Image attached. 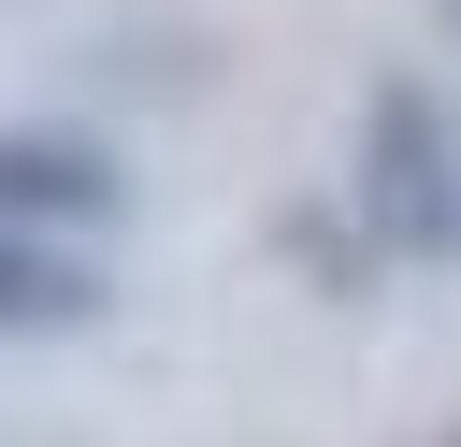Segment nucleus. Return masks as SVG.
Returning <instances> with one entry per match:
<instances>
[{
    "label": "nucleus",
    "mask_w": 461,
    "mask_h": 447,
    "mask_svg": "<svg viewBox=\"0 0 461 447\" xmlns=\"http://www.w3.org/2000/svg\"><path fill=\"white\" fill-rule=\"evenodd\" d=\"M101 317V274L72 245H14L0 231V332H86Z\"/></svg>",
    "instance_id": "nucleus-3"
},
{
    "label": "nucleus",
    "mask_w": 461,
    "mask_h": 447,
    "mask_svg": "<svg viewBox=\"0 0 461 447\" xmlns=\"http://www.w3.org/2000/svg\"><path fill=\"white\" fill-rule=\"evenodd\" d=\"M447 29H461V0H447Z\"/></svg>",
    "instance_id": "nucleus-5"
},
{
    "label": "nucleus",
    "mask_w": 461,
    "mask_h": 447,
    "mask_svg": "<svg viewBox=\"0 0 461 447\" xmlns=\"http://www.w3.org/2000/svg\"><path fill=\"white\" fill-rule=\"evenodd\" d=\"M346 202L375 231V260H447V216H461V144L432 115L418 72H389L360 101V144H346Z\"/></svg>",
    "instance_id": "nucleus-1"
},
{
    "label": "nucleus",
    "mask_w": 461,
    "mask_h": 447,
    "mask_svg": "<svg viewBox=\"0 0 461 447\" xmlns=\"http://www.w3.org/2000/svg\"><path fill=\"white\" fill-rule=\"evenodd\" d=\"M447 447H461V433H447Z\"/></svg>",
    "instance_id": "nucleus-6"
},
{
    "label": "nucleus",
    "mask_w": 461,
    "mask_h": 447,
    "mask_svg": "<svg viewBox=\"0 0 461 447\" xmlns=\"http://www.w3.org/2000/svg\"><path fill=\"white\" fill-rule=\"evenodd\" d=\"M101 216H130V159L101 130H0V231L14 245H72Z\"/></svg>",
    "instance_id": "nucleus-2"
},
{
    "label": "nucleus",
    "mask_w": 461,
    "mask_h": 447,
    "mask_svg": "<svg viewBox=\"0 0 461 447\" xmlns=\"http://www.w3.org/2000/svg\"><path fill=\"white\" fill-rule=\"evenodd\" d=\"M447 260H461V216H447Z\"/></svg>",
    "instance_id": "nucleus-4"
}]
</instances>
